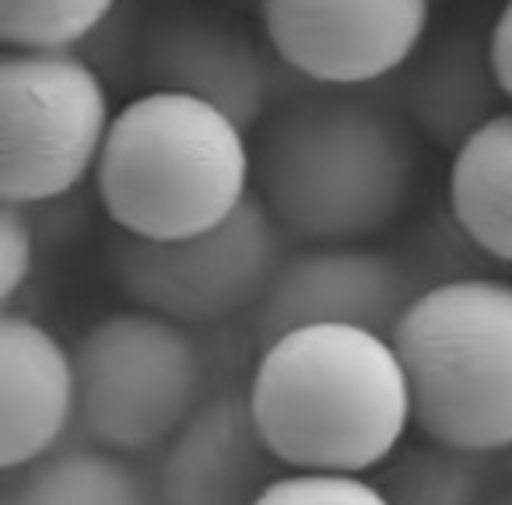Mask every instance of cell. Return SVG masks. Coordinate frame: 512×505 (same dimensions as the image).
Returning a JSON list of instances; mask_svg holds the SVG:
<instances>
[{"label": "cell", "mask_w": 512, "mask_h": 505, "mask_svg": "<svg viewBox=\"0 0 512 505\" xmlns=\"http://www.w3.org/2000/svg\"><path fill=\"white\" fill-rule=\"evenodd\" d=\"M120 0H0L4 50H74L92 39Z\"/></svg>", "instance_id": "e0dca14e"}, {"label": "cell", "mask_w": 512, "mask_h": 505, "mask_svg": "<svg viewBox=\"0 0 512 505\" xmlns=\"http://www.w3.org/2000/svg\"><path fill=\"white\" fill-rule=\"evenodd\" d=\"M113 116L102 74L74 50H4L0 204H50L95 176Z\"/></svg>", "instance_id": "5b68a950"}, {"label": "cell", "mask_w": 512, "mask_h": 505, "mask_svg": "<svg viewBox=\"0 0 512 505\" xmlns=\"http://www.w3.org/2000/svg\"><path fill=\"white\" fill-rule=\"evenodd\" d=\"M271 460L246 397H218L172 435L158 505H253L274 481Z\"/></svg>", "instance_id": "7c38bea8"}, {"label": "cell", "mask_w": 512, "mask_h": 505, "mask_svg": "<svg viewBox=\"0 0 512 505\" xmlns=\"http://www.w3.org/2000/svg\"><path fill=\"white\" fill-rule=\"evenodd\" d=\"M95 190L120 235H200L253 197V141L211 102L148 88L116 109Z\"/></svg>", "instance_id": "3957f363"}, {"label": "cell", "mask_w": 512, "mask_h": 505, "mask_svg": "<svg viewBox=\"0 0 512 505\" xmlns=\"http://www.w3.org/2000/svg\"><path fill=\"white\" fill-rule=\"evenodd\" d=\"M15 474L0 505H158L113 449H60Z\"/></svg>", "instance_id": "9a60e30c"}, {"label": "cell", "mask_w": 512, "mask_h": 505, "mask_svg": "<svg viewBox=\"0 0 512 505\" xmlns=\"http://www.w3.org/2000/svg\"><path fill=\"white\" fill-rule=\"evenodd\" d=\"M253 505H390L365 474H313L288 470L274 477Z\"/></svg>", "instance_id": "ac0fdd59"}, {"label": "cell", "mask_w": 512, "mask_h": 505, "mask_svg": "<svg viewBox=\"0 0 512 505\" xmlns=\"http://www.w3.org/2000/svg\"><path fill=\"white\" fill-rule=\"evenodd\" d=\"M446 197L470 246L512 264V106L453 151Z\"/></svg>", "instance_id": "5bb4252c"}, {"label": "cell", "mask_w": 512, "mask_h": 505, "mask_svg": "<svg viewBox=\"0 0 512 505\" xmlns=\"http://www.w3.org/2000/svg\"><path fill=\"white\" fill-rule=\"evenodd\" d=\"M407 113L435 148L456 151L477 127L509 109L491 64L488 32L453 29L411 60Z\"/></svg>", "instance_id": "4fadbf2b"}, {"label": "cell", "mask_w": 512, "mask_h": 505, "mask_svg": "<svg viewBox=\"0 0 512 505\" xmlns=\"http://www.w3.org/2000/svg\"><path fill=\"white\" fill-rule=\"evenodd\" d=\"M278 221L249 197L221 225L186 239H134L113 246V278L130 306L172 323H218L246 309L278 274Z\"/></svg>", "instance_id": "52a82bcc"}, {"label": "cell", "mask_w": 512, "mask_h": 505, "mask_svg": "<svg viewBox=\"0 0 512 505\" xmlns=\"http://www.w3.org/2000/svg\"><path fill=\"white\" fill-rule=\"evenodd\" d=\"M428 442L491 456L512 449V285L453 278L407 302L390 334Z\"/></svg>", "instance_id": "277c9868"}, {"label": "cell", "mask_w": 512, "mask_h": 505, "mask_svg": "<svg viewBox=\"0 0 512 505\" xmlns=\"http://www.w3.org/2000/svg\"><path fill=\"white\" fill-rule=\"evenodd\" d=\"M36 271V235L29 207L0 204V302L11 306Z\"/></svg>", "instance_id": "d6986e66"}, {"label": "cell", "mask_w": 512, "mask_h": 505, "mask_svg": "<svg viewBox=\"0 0 512 505\" xmlns=\"http://www.w3.org/2000/svg\"><path fill=\"white\" fill-rule=\"evenodd\" d=\"M141 71L151 88L197 95L246 130L264 120V60L232 22L211 11H158L141 39Z\"/></svg>", "instance_id": "30bf717a"}, {"label": "cell", "mask_w": 512, "mask_h": 505, "mask_svg": "<svg viewBox=\"0 0 512 505\" xmlns=\"http://www.w3.org/2000/svg\"><path fill=\"white\" fill-rule=\"evenodd\" d=\"M407 302L404 274L390 257L362 246H316L278 267L260 299V337L267 344L288 330L323 323L390 337Z\"/></svg>", "instance_id": "9c48e42d"}, {"label": "cell", "mask_w": 512, "mask_h": 505, "mask_svg": "<svg viewBox=\"0 0 512 505\" xmlns=\"http://www.w3.org/2000/svg\"><path fill=\"white\" fill-rule=\"evenodd\" d=\"M78 418L102 449L144 453L169 442L200 411L204 362L183 323L120 309L74 348Z\"/></svg>", "instance_id": "8992f818"}, {"label": "cell", "mask_w": 512, "mask_h": 505, "mask_svg": "<svg viewBox=\"0 0 512 505\" xmlns=\"http://www.w3.org/2000/svg\"><path fill=\"white\" fill-rule=\"evenodd\" d=\"M379 470L376 484L390 505H481L484 495L481 456L428 439L425 446L397 449Z\"/></svg>", "instance_id": "2e32d148"}, {"label": "cell", "mask_w": 512, "mask_h": 505, "mask_svg": "<svg viewBox=\"0 0 512 505\" xmlns=\"http://www.w3.org/2000/svg\"><path fill=\"white\" fill-rule=\"evenodd\" d=\"M274 57L323 88H365L404 71L432 25V0H260Z\"/></svg>", "instance_id": "ba28073f"}, {"label": "cell", "mask_w": 512, "mask_h": 505, "mask_svg": "<svg viewBox=\"0 0 512 505\" xmlns=\"http://www.w3.org/2000/svg\"><path fill=\"white\" fill-rule=\"evenodd\" d=\"M246 404L274 463L313 474L379 470L414 425L411 386L393 341L344 323L267 341Z\"/></svg>", "instance_id": "6da1fadb"}, {"label": "cell", "mask_w": 512, "mask_h": 505, "mask_svg": "<svg viewBox=\"0 0 512 505\" xmlns=\"http://www.w3.org/2000/svg\"><path fill=\"white\" fill-rule=\"evenodd\" d=\"M404 123L348 95H313L260 123L253 193L281 232L316 246H358L400 218L414 190Z\"/></svg>", "instance_id": "7a4b0ae2"}, {"label": "cell", "mask_w": 512, "mask_h": 505, "mask_svg": "<svg viewBox=\"0 0 512 505\" xmlns=\"http://www.w3.org/2000/svg\"><path fill=\"white\" fill-rule=\"evenodd\" d=\"M495 505H512V495H505V498H498Z\"/></svg>", "instance_id": "44dd1931"}, {"label": "cell", "mask_w": 512, "mask_h": 505, "mask_svg": "<svg viewBox=\"0 0 512 505\" xmlns=\"http://www.w3.org/2000/svg\"><path fill=\"white\" fill-rule=\"evenodd\" d=\"M78 414L74 351L29 316L0 320V470L50 456Z\"/></svg>", "instance_id": "8fae6325"}, {"label": "cell", "mask_w": 512, "mask_h": 505, "mask_svg": "<svg viewBox=\"0 0 512 505\" xmlns=\"http://www.w3.org/2000/svg\"><path fill=\"white\" fill-rule=\"evenodd\" d=\"M488 50L498 74V85L505 92V102L512 106V0H505L502 8H498L495 22L488 25Z\"/></svg>", "instance_id": "ffe728a7"}]
</instances>
